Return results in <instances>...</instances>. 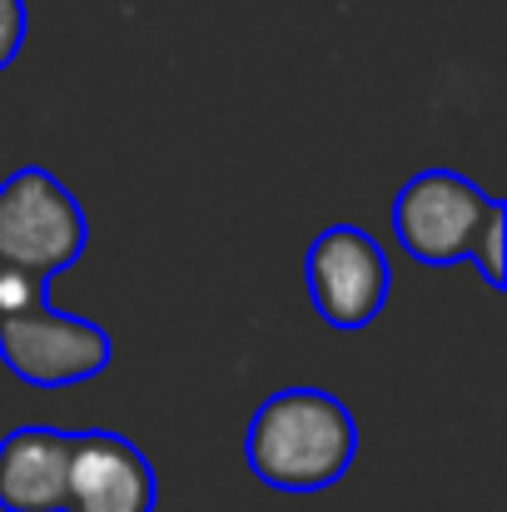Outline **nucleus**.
Listing matches in <instances>:
<instances>
[{
  "label": "nucleus",
  "mask_w": 507,
  "mask_h": 512,
  "mask_svg": "<svg viewBox=\"0 0 507 512\" xmlns=\"http://www.w3.org/2000/svg\"><path fill=\"white\" fill-rule=\"evenodd\" d=\"M244 458L274 493H324L358 458V423L324 388H279L254 408Z\"/></svg>",
  "instance_id": "obj_1"
},
{
  "label": "nucleus",
  "mask_w": 507,
  "mask_h": 512,
  "mask_svg": "<svg viewBox=\"0 0 507 512\" xmlns=\"http://www.w3.org/2000/svg\"><path fill=\"white\" fill-rule=\"evenodd\" d=\"M90 224L80 199L40 165L0 179V269L50 284L60 269L80 264Z\"/></svg>",
  "instance_id": "obj_2"
},
{
  "label": "nucleus",
  "mask_w": 507,
  "mask_h": 512,
  "mask_svg": "<svg viewBox=\"0 0 507 512\" xmlns=\"http://www.w3.org/2000/svg\"><path fill=\"white\" fill-rule=\"evenodd\" d=\"M115 343L100 324L45 304L0 319V363L30 388H75L110 368Z\"/></svg>",
  "instance_id": "obj_3"
},
{
  "label": "nucleus",
  "mask_w": 507,
  "mask_h": 512,
  "mask_svg": "<svg viewBox=\"0 0 507 512\" xmlns=\"http://www.w3.org/2000/svg\"><path fill=\"white\" fill-rule=\"evenodd\" d=\"M488 209H493V194H483L468 174L423 170L393 199V234L413 264L448 269L473 254V239Z\"/></svg>",
  "instance_id": "obj_4"
},
{
  "label": "nucleus",
  "mask_w": 507,
  "mask_h": 512,
  "mask_svg": "<svg viewBox=\"0 0 507 512\" xmlns=\"http://www.w3.org/2000/svg\"><path fill=\"white\" fill-rule=\"evenodd\" d=\"M304 284H309V304L314 314L338 329V334H358L378 319V309L388 304L393 289V269L378 249V239L358 224H329L309 254H304Z\"/></svg>",
  "instance_id": "obj_5"
},
{
  "label": "nucleus",
  "mask_w": 507,
  "mask_h": 512,
  "mask_svg": "<svg viewBox=\"0 0 507 512\" xmlns=\"http://www.w3.org/2000/svg\"><path fill=\"white\" fill-rule=\"evenodd\" d=\"M155 503H160L155 468L125 433L110 428L75 433L65 512H155Z\"/></svg>",
  "instance_id": "obj_6"
},
{
  "label": "nucleus",
  "mask_w": 507,
  "mask_h": 512,
  "mask_svg": "<svg viewBox=\"0 0 507 512\" xmlns=\"http://www.w3.org/2000/svg\"><path fill=\"white\" fill-rule=\"evenodd\" d=\"M70 448L65 428H10L0 438V512H65Z\"/></svg>",
  "instance_id": "obj_7"
},
{
  "label": "nucleus",
  "mask_w": 507,
  "mask_h": 512,
  "mask_svg": "<svg viewBox=\"0 0 507 512\" xmlns=\"http://www.w3.org/2000/svg\"><path fill=\"white\" fill-rule=\"evenodd\" d=\"M473 264H478V274H483V284L493 289V294H503L507 289V214L503 204L493 199V209H488V219H483V229H478V239H473V254H468Z\"/></svg>",
  "instance_id": "obj_8"
},
{
  "label": "nucleus",
  "mask_w": 507,
  "mask_h": 512,
  "mask_svg": "<svg viewBox=\"0 0 507 512\" xmlns=\"http://www.w3.org/2000/svg\"><path fill=\"white\" fill-rule=\"evenodd\" d=\"M25 25H30L25 0H0V70L20 55V45H25Z\"/></svg>",
  "instance_id": "obj_9"
}]
</instances>
